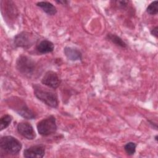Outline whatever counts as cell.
I'll list each match as a JSON object with an SVG mask.
<instances>
[{
    "label": "cell",
    "instance_id": "1",
    "mask_svg": "<svg viewBox=\"0 0 158 158\" xmlns=\"http://www.w3.org/2000/svg\"><path fill=\"white\" fill-rule=\"evenodd\" d=\"M33 88L35 96L40 101L51 107L56 108L58 107V97L53 91L49 90L39 85H33Z\"/></svg>",
    "mask_w": 158,
    "mask_h": 158
},
{
    "label": "cell",
    "instance_id": "2",
    "mask_svg": "<svg viewBox=\"0 0 158 158\" xmlns=\"http://www.w3.org/2000/svg\"><path fill=\"white\" fill-rule=\"evenodd\" d=\"M22 148L21 142L12 136H4L0 139L1 154L15 156L18 154Z\"/></svg>",
    "mask_w": 158,
    "mask_h": 158
},
{
    "label": "cell",
    "instance_id": "3",
    "mask_svg": "<svg viewBox=\"0 0 158 158\" xmlns=\"http://www.w3.org/2000/svg\"><path fill=\"white\" fill-rule=\"evenodd\" d=\"M7 103L9 106L16 112L19 115L26 119H34L36 115L26 104V103L20 98L16 97L10 98L7 99Z\"/></svg>",
    "mask_w": 158,
    "mask_h": 158
},
{
    "label": "cell",
    "instance_id": "4",
    "mask_svg": "<svg viewBox=\"0 0 158 158\" xmlns=\"http://www.w3.org/2000/svg\"><path fill=\"white\" fill-rule=\"evenodd\" d=\"M38 133L43 136H48L54 133L57 128L56 118L50 115L40 121L36 125Z\"/></svg>",
    "mask_w": 158,
    "mask_h": 158
},
{
    "label": "cell",
    "instance_id": "5",
    "mask_svg": "<svg viewBox=\"0 0 158 158\" xmlns=\"http://www.w3.org/2000/svg\"><path fill=\"white\" fill-rule=\"evenodd\" d=\"M16 67L20 73L30 75L34 72L36 64L30 57L22 55L19 57L16 61Z\"/></svg>",
    "mask_w": 158,
    "mask_h": 158
},
{
    "label": "cell",
    "instance_id": "6",
    "mask_svg": "<svg viewBox=\"0 0 158 158\" xmlns=\"http://www.w3.org/2000/svg\"><path fill=\"white\" fill-rule=\"evenodd\" d=\"M36 36L29 32L22 31L14 37V43L17 47L28 49L36 43Z\"/></svg>",
    "mask_w": 158,
    "mask_h": 158
},
{
    "label": "cell",
    "instance_id": "7",
    "mask_svg": "<svg viewBox=\"0 0 158 158\" xmlns=\"http://www.w3.org/2000/svg\"><path fill=\"white\" fill-rule=\"evenodd\" d=\"M61 83L58 74L54 71L49 70L46 72L41 79V83L48 88L56 89L59 86Z\"/></svg>",
    "mask_w": 158,
    "mask_h": 158
},
{
    "label": "cell",
    "instance_id": "8",
    "mask_svg": "<svg viewBox=\"0 0 158 158\" xmlns=\"http://www.w3.org/2000/svg\"><path fill=\"white\" fill-rule=\"evenodd\" d=\"M18 133L25 138L32 140L36 138V133L32 125L27 122H22L19 123L17 127Z\"/></svg>",
    "mask_w": 158,
    "mask_h": 158
},
{
    "label": "cell",
    "instance_id": "9",
    "mask_svg": "<svg viewBox=\"0 0 158 158\" xmlns=\"http://www.w3.org/2000/svg\"><path fill=\"white\" fill-rule=\"evenodd\" d=\"M46 149L42 144L31 146L23 151V156L27 158H42L45 155Z\"/></svg>",
    "mask_w": 158,
    "mask_h": 158
},
{
    "label": "cell",
    "instance_id": "10",
    "mask_svg": "<svg viewBox=\"0 0 158 158\" xmlns=\"http://www.w3.org/2000/svg\"><path fill=\"white\" fill-rule=\"evenodd\" d=\"M64 52L65 57L70 60L77 61L81 60L82 59V54L78 49L70 47L65 46L64 49Z\"/></svg>",
    "mask_w": 158,
    "mask_h": 158
},
{
    "label": "cell",
    "instance_id": "11",
    "mask_svg": "<svg viewBox=\"0 0 158 158\" xmlns=\"http://www.w3.org/2000/svg\"><path fill=\"white\" fill-rule=\"evenodd\" d=\"M36 51L41 54H48L52 52L54 49V44L48 40H43L36 45Z\"/></svg>",
    "mask_w": 158,
    "mask_h": 158
},
{
    "label": "cell",
    "instance_id": "12",
    "mask_svg": "<svg viewBox=\"0 0 158 158\" xmlns=\"http://www.w3.org/2000/svg\"><path fill=\"white\" fill-rule=\"evenodd\" d=\"M36 6L49 15H54L57 13L56 7L51 2L48 1H40L36 3Z\"/></svg>",
    "mask_w": 158,
    "mask_h": 158
},
{
    "label": "cell",
    "instance_id": "13",
    "mask_svg": "<svg viewBox=\"0 0 158 158\" xmlns=\"http://www.w3.org/2000/svg\"><path fill=\"white\" fill-rule=\"evenodd\" d=\"M107 39L111 41L112 43L115 44V45L121 47L122 48H126L127 47V45L126 43L118 36H117L115 34L112 33H108L106 36Z\"/></svg>",
    "mask_w": 158,
    "mask_h": 158
},
{
    "label": "cell",
    "instance_id": "14",
    "mask_svg": "<svg viewBox=\"0 0 158 158\" xmlns=\"http://www.w3.org/2000/svg\"><path fill=\"white\" fill-rule=\"evenodd\" d=\"M12 117L9 114H5L1 117L0 119V130H3L7 128L11 123Z\"/></svg>",
    "mask_w": 158,
    "mask_h": 158
},
{
    "label": "cell",
    "instance_id": "15",
    "mask_svg": "<svg viewBox=\"0 0 158 158\" xmlns=\"http://www.w3.org/2000/svg\"><path fill=\"white\" fill-rule=\"evenodd\" d=\"M136 146L133 142H128L124 146V149L128 156H133L136 152Z\"/></svg>",
    "mask_w": 158,
    "mask_h": 158
},
{
    "label": "cell",
    "instance_id": "16",
    "mask_svg": "<svg viewBox=\"0 0 158 158\" xmlns=\"http://www.w3.org/2000/svg\"><path fill=\"white\" fill-rule=\"evenodd\" d=\"M146 12L152 15H156L158 12V1H154L152 2L146 8Z\"/></svg>",
    "mask_w": 158,
    "mask_h": 158
},
{
    "label": "cell",
    "instance_id": "17",
    "mask_svg": "<svg viewBox=\"0 0 158 158\" xmlns=\"http://www.w3.org/2000/svg\"><path fill=\"white\" fill-rule=\"evenodd\" d=\"M151 34L154 36V37H156V38H157V34H158V27L157 26H156L155 27H154L151 30Z\"/></svg>",
    "mask_w": 158,
    "mask_h": 158
},
{
    "label": "cell",
    "instance_id": "18",
    "mask_svg": "<svg viewBox=\"0 0 158 158\" xmlns=\"http://www.w3.org/2000/svg\"><path fill=\"white\" fill-rule=\"evenodd\" d=\"M56 2L59 4H67L69 2L67 1H57Z\"/></svg>",
    "mask_w": 158,
    "mask_h": 158
},
{
    "label": "cell",
    "instance_id": "19",
    "mask_svg": "<svg viewBox=\"0 0 158 158\" xmlns=\"http://www.w3.org/2000/svg\"><path fill=\"white\" fill-rule=\"evenodd\" d=\"M155 139H156V141H157V135H156V136H155Z\"/></svg>",
    "mask_w": 158,
    "mask_h": 158
}]
</instances>
